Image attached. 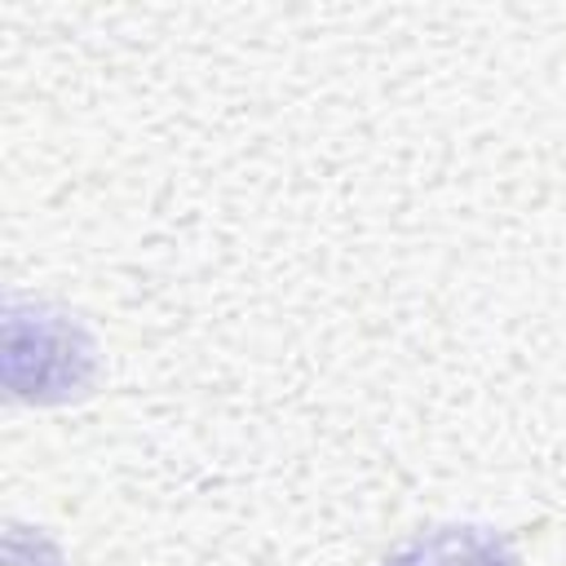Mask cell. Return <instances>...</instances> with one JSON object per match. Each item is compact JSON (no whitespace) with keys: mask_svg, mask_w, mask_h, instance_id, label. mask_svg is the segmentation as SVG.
Instances as JSON below:
<instances>
[{"mask_svg":"<svg viewBox=\"0 0 566 566\" xmlns=\"http://www.w3.org/2000/svg\"><path fill=\"white\" fill-rule=\"evenodd\" d=\"M385 566H522L517 548L491 526H433L407 539Z\"/></svg>","mask_w":566,"mask_h":566,"instance_id":"6da1fadb","label":"cell"}]
</instances>
